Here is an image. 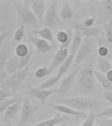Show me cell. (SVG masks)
I'll return each mask as SVG.
<instances>
[{"instance_id": "cell-1", "label": "cell", "mask_w": 112, "mask_h": 126, "mask_svg": "<svg viewBox=\"0 0 112 126\" xmlns=\"http://www.w3.org/2000/svg\"><path fill=\"white\" fill-rule=\"evenodd\" d=\"M11 3L15 9L22 24H24L28 27L34 29V30H39L38 28L40 25L38 20L31 10L29 1L22 2L11 1Z\"/></svg>"}, {"instance_id": "cell-2", "label": "cell", "mask_w": 112, "mask_h": 126, "mask_svg": "<svg viewBox=\"0 0 112 126\" xmlns=\"http://www.w3.org/2000/svg\"><path fill=\"white\" fill-rule=\"evenodd\" d=\"M59 101L64 105L69 106L79 112L89 110L98 105V101L96 99L88 97L76 96L71 98H64Z\"/></svg>"}, {"instance_id": "cell-3", "label": "cell", "mask_w": 112, "mask_h": 126, "mask_svg": "<svg viewBox=\"0 0 112 126\" xmlns=\"http://www.w3.org/2000/svg\"><path fill=\"white\" fill-rule=\"evenodd\" d=\"M91 64L86 66L81 71L77 83L83 90L86 92H91L95 89V76Z\"/></svg>"}, {"instance_id": "cell-4", "label": "cell", "mask_w": 112, "mask_h": 126, "mask_svg": "<svg viewBox=\"0 0 112 126\" xmlns=\"http://www.w3.org/2000/svg\"><path fill=\"white\" fill-rule=\"evenodd\" d=\"M95 40L93 37H84L82 45L75 55L73 64V68H75L79 64H80L90 53H92L95 49Z\"/></svg>"}, {"instance_id": "cell-5", "label": "cell", "mask_w": 112, "mask_h": 126, "mask_svg": "<svg viewBox=\"0 0 112 126\" xmlns=\"http://www.w3.org/2000/svg\"><path fill=\"white\" fill-rule=\"evenodd\" d=\"M37 110V107L31 104L29 100L26 98L24 99L22 102L20 117L16 124V126H26L29 123L33 122Z\"/></svg>"}, {"instance_id": "cell-6", "label": "cell", "mask_w": 112, "mask_h": 126, "mask_svg": "<svg viewBox=\"0 0 112 126\" xmlns=\"http://www.w3.org/2000/svg\"><path fill=\"white\" fill-rule=\"evenodd\" d=\"M60 20L58 13V1L55 0L51 2L49 9L45 13L43 25L45 27L55 28L60 24Z\"/></svg>"}, {"instance_id": "cell-7", "label": "cell", "mask_w": 112, "mask_h": 126, "mask_svg": "<svg viewBox=\"0 0 112 126\" xmlns=\"http://www.w3.org/2000/svg\"><path fill=\"white\" fill-rule=\"evenodd\" d=\"M29 68V65H28L23 70H18L16 72L10 76L7 80H5L3 83L0 85V89H12L19 86L23 82V81L25 79V78L28 74Z\"/></svg>"}, {"instance_id": "cell-8", "label": "cell", "mask_w": 112, "mask_h": 126, "mask_svg": "<svg viewBox=\"0 0 112 126\" xmlns=\"http://www.w3.org/2000/svg\"><path fill=\"white\" fill-rule=\"evenodd\" d=\"M55 93H58V89L47 90V89L40 88L39 87H29V90L28 91V94L31 98L38 99L41 104L45 105L46 99Z\"/></svg>"}, {"instance_id": "cell-9", "label": "cell", "mask_w": 112, "mask_h": 126, "mask_svg": "<svg viewBox=\"0 0 112 126\" xmlns=\"http://www.w3.org/2000/svg\"><path fill=\"white\" fill-rule=\"evenodd\" d=\"M78 68L73 69L67 76H66L63 79L60 83V87L58 89V93L62 94H67L71 90L73 85L75 78L77 76Z\"/></svg>"}, {"instance_id": "cell-10", "label": "cell", "mask_w": 112, "mask_h": 126, "mask_svg": "<svg viewBox=\"0 0 112 126\" xmlns=\"http://www.w3.org/2000/svg\"><path fill=\"white\" fill-rule=\"evenodd\" d=\"M30 7L38 20L40 26L43 25L44 16L46 12L45 10V1H39V0H31L29 1Z\"/></svg>"}, {"instance_id": "cell-11", "label": "cell", "mask_w": 112, "mask_h": 126, "mask_svg": "<svg viewBox=\"0 0 112 126\" xmlns=\"http://www.w3.org/2000/svg\"><path fill=\"white\" fill-rule=\"evenodd\" d=\"M29 39L30 42L34 45V47L38 53L45 54V53H47L49 51H51L54 47L48 41L42 39V38H39L35 35H29Z\"/></svg>"}, {"instance_id": "cell-12", "label": "cell", "mask_w": 112, "mask_h": 126, "mask_svg": "<svg viewBox=\"0 0 112 126\" xmlns=\"http://www.w3.org/2000/svg\"><path fill=\"white\" fill-rule=\"evenodd\" d=\"M73 37V33L70 30H67L66 31L60 30L56 34V38L57 41L60 43L59 49H68L72 43Z\"/></svg>"}, {"instance_id": "cell-13", "label": "cell", "mask_w": 112, "mask_h": 126, "mask_svg": "<svg viewBox=\"0 0 112 126\" xmlns=\"http://www.w3.org/2000/svg\"><path fill=\"white\" fill-rule=\"evenodd\" d=\"M51 107L58 112L66 114V115H70V116L77 117L79 118H83V119H86L88 117L86 114H84L83 112L77 111V110L68 106L64 105V104H52Z\"/></svg>"}, {"instance_id": "cell-14", "label": "cell", "mask_w": 112, "mask_h": 126, "mask_svg": "<svg viewBox=\"0 0 112 126\" xmlns=\"http://www.w3.org/2000/svg\"><path fill=\"white\" fill-rule=\"evenodd\" d=\"M68 56V49H59L53 57L51 64L49 66V68L53 72L58 67L60 66Z\"/></svg>"}, {"instance_id": "cell-15", "label": "cell", "mask_w": 112, "mask_h": 126, "mask_svg": "<svg viewBox=\"0 0 112 126\" xmlns=\"http://www.w3.org/2000/svg\"><path fill=\"white\" fill-rule=\"evenodd\" d=\"M75 29L79 30L84 37H93L98 35H104V30L100 26L84 27L81 24H77L75 25Z\"/></svg>"}, {"instance_id": "cell-16", "label": "cell", "mask_w": 112, "mask_h": 126, "mask_svg": "<svg viewBox=\"0 0 112 126\" xmlns=\"http://www.w3.org/2000/svg\"><path fill=\"white\" fill-rule=\"evenodd\" d=\"M22 102L23 101L22 100V98L19 97L17 98L16 101L13 104H12L11 106L7 109V110L5 112L3 120L4 122L9 121L10 120L13 119L16 116L18 112L21 110L22 106Z\"/></svg>"}, {"instance_id": "cell-17", "label": "cell", "mask_w": 112, "mask_h": 126, "mask_svg": "<svg viewBox=\"0 0 112 126\" xmlns=\"http://www.w3.org/2000/svg\"><path fill=\"white\" fill-rule=\"evenodd\" d=\"M83 35L79 30H75L72 43L71 44L70 49V55H76L77 51L80 48L81 45H82L83 41Z\"/></svg>"}, {"instance_id": "cell-18", "label": "cell", "mask_w": 112, "mask_h": 126, "mask_svg": "<svg viewBox=\"0 0 112 126\" xmlns=\"http://www.w3.org/2000/svg\"><path fill=\"white\" fill-rule=\"evenodd\" d=\"M31 33L39 35L42 39H45L48 41L49 43H51L53 47H55L56 45V41L53 37L52 31H51V28H49L43 27L39 30H31Z\"/></svg>"}, {"instance_id": "cell-19", "label": "cell", "mask_w": 112, "mask_h": 126, "mask_svg": "<svg viewBox=\"0 0 112 126\" xmlns=\"http://www.w3.org/2000/svg\"><path fill=\"white\" fill-rule=\"evenodd\" d=\"M19 68V57L14 55L6 63L5 69L8 73L9 76H11L18 70Z\"/></svg>"}, {"instance_id": "cell-20", "label": "cell", "mask_w": 112, "mask_h": 126, "mask_svg": "<svg viewBox=\"0 0 112 126\" xmlns=\"http://www.w3.org/2000/svg\"><path fill=\"white\" fill-rule=\"evenodd\" d=\"M94 74L96 78V79L98 81V83L101 85L102 88L104 90H112V82H111L106 76V74L100 72L99 71L94 70Z\"/></svg>"}, {"instance_id": "cell-21", "label": "cell", "mask_w": 112, "mask_h": 126, "mask_svg": "<svg viewBox=\"0 0 112 126\" xmlns=\"http://www.w3.org/2000/svg\"><path fill=\"white\" fill-rule=\"evenodd\" d=\"M111 70H112V65L110 61L105 57H98L97 59V70L106 74Z\"/></svg>"}, {"instance_id": "cell-22", "label": "cell", "mask_w": 112, "mask_h": 126, "mask_svg": "<svg viewBox=\"0 0 112 126\" xmlns=\"http://www.w3.org/2000/svg\"><path fill=\"white\" fill-rule=\"evenodd\" d=\"M59 16L61 20H70L73 18V13L71 6L67 3H65L61 7L59 11Z\"/></svg>"}, {"instance_id": "cell-23", "label": "cell", "mask_w": 112, "mask_h": 126, "mask_svg": "<svg viewBox=\"0 0 112 126\" xmlns=\"http://www.w3.org/2000/svg\"><path fill=\"white\" fill-rule=\"evenodd\" d=\"M75 55H69L68 58L66 59V61L61 64L60 66L59 67L58 72H57V76H58L60 78H61L65 73L66 72L67 70H68V68L71 64V63H73V60H75Z\"/></svg>"}, {"instance_id": "cell-24", "label": "cell", "mask_w": 112, "mask_h": 126, "mask_svg": "<svg viewBox=\"0 0 112 126\" xmlns=\"http://www.w3.org/2000/svg\"><path fill=\"white\" fill-rule=\"evenodd\" d=\"M66 120V118L65 116H60V114H58V115H56L53 118L45 120L43 122H41L39 124H36L34 126H47L50 124L56 125V124H61V123L64 124Z\"/></svg>"}, {"instance_id": "cell-25", "label": "cell", "mask_w": 112, "mask_h": 126, "mask_svg": "<svg viewBox=\"0 0 112 126\" xmlns=\"http://www.w3.org/2000/svg\"><path fill=\"white\" fill-rule=\"evenodd\" d=\"M28 47L24 43H20L16 46L15 49V55L19 58H23L29 53Z\"/></svg>"}, {"instance_id": "cell-26", "label": "cell", "mask_w": 112, "mask_h": 126, "mask_svg": "<svg viewBox=\"0 0 112 126\" xmlns=\"http://www.w3.org/2000/svg\"><path fill=\"white\" fill-rule=\"evenodd\" d=\"M60 78H60L58 76L56 75L55 76L52 77L51 78L48 79L46 81H45L44 82H43L41 84L39 85L38 87L41 89H47L49 87H52L55 84H56Z\"/></svg>"}, {"instance_id": "cell-27", "label": "cell", "mask_w": 112, "mask_h": 126, "mask_svg": "<svg viewBox=\"0 0 112 126\" xmlns=\"http://www.w3.org/2000/svg\"><path fill=\"white\" fill-rule=\"evenodd\" d=\"M16 97H14L11 98H7L5 100L0 101V114L5 112L9 107L13 104L17 100Z\"/></svg>"}, {"instance_id": "cell-28", "label": "cell", "mask_w": 112, "mask_h": 126, "mask_svg": "<svg viewBox=\"0 0 112 126\" xmlns=\"http://www.w3.org/2000/svg\"><path fill=\"white\" fill-rule=\"evenodd\" d=\"M104 31L106 32V39L108 43H112V19H110L104 24Z\"/></svg>"}, {"instance_id": "cell-29", "label": "cell", "mask_w": 112, "mask_h": 126, "mask_svg": "<svg viewBox=\"0 0 112 126\" xmlns=\"http://www.w3.org/2000/svg\"><path fill=\"white\" fill-rule=\"evenodd\" d=\"M102 3L105 15L108 16L109 20L112 19V0H104Z\"/></svg>"}, {"instance_id": "cell-30", "label": "cell", "mask_w": 112, "mask_h": 126, "mask_svg": "<svg viewBox=\"0 0 112 126\" xmlns=\"http://www.w3.org/2000/svg\"><path fill=\"white\" fill-rule=\"evenodd\" d=\"M32 55L33 53L32 52H29L26 57L23 58H19V68H18V70H22L27 67L28 65H29V63L31 60L32 58Z\"/></svg>"}, {"instance_id": "cell-31", "label": "cell", "mask_w": 112, "mask_h": 126, "mask_svg": "<svg viewBox=\"0 0 112 126\" xmlns=\"http://www.w3.org/2000/svg\"><path fill=\"white\" fill-rule=\"evenodd\" d=\"M26 26L24 24H20L18 28L16 30L15 32L13 35L14 41H20L23 38L24 33H25Z\"/></svg>"}, {"instance_id": "cell-32", "label": "cell", "mask_w": 112, "mask_h": 126, "mask_svg": "<svg viewBox=\"0 0 112 126\" xmlns=\"http://www.w3.org/2000/svg\"><path fill=\"white\" fill-rule=\"evenodd\" d=\"M51 72H53V71L51 70L49 68V67L44 66L39 68H38L37 70L35 71V76L36 78H41L46 76L47 75L50 74Z\"/></svg>"}, {"instance_id": "cell-33", "label": "cell", "mask_w": 112, "mask_h": 126, "mask_svg": "<svg viewBox=\"0 0 112 126\" xmlns=\"http://www.w3.org/2000/svg\"><path fill=\"white\" fill-rule=\"evenodd\" d=\"M13 94L11 89L1 88L0 89V101L7 99Z\"/></svg>"}, {"instance_id": "cell-34", "label": "cell", "mask_w": 112, "mask_h": 126, "mask_svg": "<svg viewBox=\"0 0 112 126\" xmlns=\"http://www.w3.org/2000/svg\"><path fill=\"white\" fill-rule=\"evenodd\" d=\"M95 118H96V115H94V114H89L88 117L84 120V122H83L81 126H93Z\"/></svg>"}, {"instance_id": "cell-35", "label": "cell", "mask_w": 112, "mask_h": 126, "mask_svg": "<svg viewBox=\"0 0 112 126\" xmlns=\"http://www.w3.org/2000/svg\"><path fill=\"white\" fill-rule=\"evenodd\" d=\"M96 117L100 118V117H112V107H108L103 110H102L100 113L96 115Z\"/></svg>"}, {"instance_id": "cell-36", "label": "cell", "mask_w": 112, "mask_h": 126, "mask_svg": "<svg viewBox=\"0 0 112 126\" xmlns=\"http://www.w3.org/2000/svg\"><path fill=\"white\" fill-rule=\"evenodd\" d=\"M95 20H96V16L88 18L87 19L84 20V21H83L81 25L86 28L92 27V26H93V24H94Z\"/></svg>"}, {"instance_id": "cell-37", "label": "cell", "mask_w": 112, "mask_h": 126, "mask_svg": "<svg viewBox=\"0 0 112 126\" xmlns=\"http://www.w3.org/2000/svg\"><path fill=\"white\" fill-rule=\"evenodd\" d=\"M7 55L1 51L0 55V70L5 68L6 63H7Z\"/></svg>"}, {"instance_id": "cell-38", "label": "cell", "mask_w": 112, "mask_h": 126, "mask_svg": "<svg viewBox=\"0 0 112 126\" xmlns=\"http://www.w3.org/2000/svg\"><path fill=\"white\" fill-rule=\"evenodd\" d=\"M9 77L8 73L5 68L0 70V85L3 83L5 80L7 79V78Z\"/></svg>"}, {"instance_id": "cell-39", "label": "cell", "mask_w": 112, "mask_h": 126, "mask_svg": "<svg viewBox=\"0 0 112 126\" xmlns=\"http://www.w3.org/2000/svg\"><path fill=\"white\" fill-rule=\"evenodd\" d=\"M103 96L112 105V90H104L103 93Z\"/></svg>"}, {"instance_id": "cell-40", "label": "cell", "mask_w": 112, "mask_h": 126, "mask_svg": "<svg viewBox=\"0 0 112 126\" xmlns=\"http://www.w3.org/2000/svg\"><path fill=\"white\" fill-rule=\"evenodd\" d=\"M98 53L100 57H105L106 56H107V55L108 54V48L106 47H104V46H102V47H99Z\"/></svg>"}, {"instance_id": "cell-41", "label": "cell", "mask_w": 112, "mask_h": 126, "mask_svg": "<svg viewBox=\"0 0 112 126\" xmlns=\"http://www.w3.org/2000/svg\"><path fill=\"white\" fill-rule=\"evenodd\" d=\"M104 126H112V118L104 121Z\"/></svg>"}, {"instance_id": "cell-42", "label": "cell", "mask_w": 112, "mask_h": 126, "mask_svg": "<svg viewBox=\"0 0 112 126\" xmlns=\"http://www.w3.org/2000/svg\"><path fill=\"white\" fill-rule=\"evenodd\" d=\"M8 32H5V33H1V35H0V42H1V45L3 43V41L4 38H5V37L7 35Z\"/></svg>"}, {"instance_id": "cell-43", "label": "cell", "mask_w": 112, "mask_h": 126, "mask_svg": "<svg viewBox=\"0 0 112 126\" xmlns=\"http://www.w3.org/2000/svg\"><path fill=\"white\" fill-rule=\"evenodd\" d=\"M106 76H107V78H108L111 82H112V70L109 71V72L106 74Z\"/></svg>"}, {"instance_id": "cell-44", "label": "cell", "mask_w": 112, "mask_h": 126, "mask_svg": "<svg viewBox=\"0 0 112 126\" xmlns=\"http://www.w3.org/2000/svg\"><path fill=\"white\" fill-rule=\"evenodd\" d=\"M5 126H13V125H12V124L11 123V122H10V121H7V122H6Z\"/></svg>"}, {"instance_id": "cell-45", "label": "cell", "mask_w": 112, "mask_h": 126, "mask_svg": "<svg viewBox=\"0 0 112 126\" xmlns=\"http://www.w3.org/2000/svg\"><path fill=\"white\" fill-rule=\"evenodd\" d=\"M98 126H104V122H102Z\"/></svg>"}, {"instance_id": "cell-46", "label": "cell", "mask_w": 112, "mask_h": 126, "mask_svg": "<svg viewBox=\"0 0 112 126\" xmlns=\"http://www.w3.org/2000/svg\"><path fill=\"white\" fill-rule=\"evenodd\" d=\"M55 124H50V125H49V126H55Z\"/></svg>"}, {"instance_id": "cell-47", "label": "cell", "mask_w": 112, "mask_h": 126, "mask_svg": "<svg viewBox=\"0 0 112 126\" xmlns=\"http://www.w3.org/2000/svg\"><path fill=\"white\" fill-rule=\"evenodd\" d=\"M62 126H67V125L66 124H65V123H64V124H62Z\"/></svg>"}, {"instance_id": "cell-48", "label": "cell", "mask_w": 112, "mask_h": 126, "mask_svg": "<svg viewBox=\"0 0 112 126\" xmlns=\"http://www.w3.org/2000/svg\"><path fill=\"white\" fill-rule=\"evenodd\" d=\"M0 126H3V124H0Z\"/></svg>"}]
</instances>
